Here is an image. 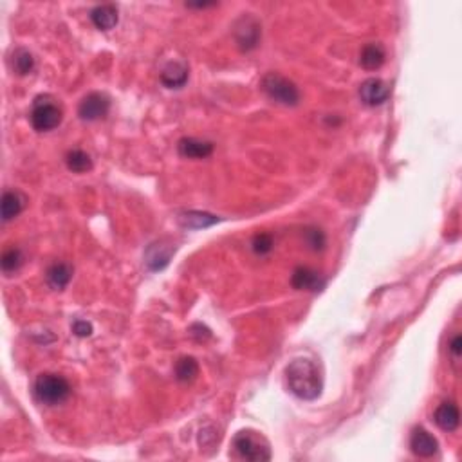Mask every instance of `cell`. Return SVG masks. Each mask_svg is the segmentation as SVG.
Listing matches in <instances>:
<instances>
[{"mask_svg":"<svg viewBox=\"0 0 462 462\" xmlns=\"http://www.w3.org/2000/svg\"><path fill=\"white\" fill-rule=\"evenodd\" d=\"M285 381L291 390V394L303 401H312L320 397L324 381H321V374L311 360L300 358L287 365L285 369Z\"/></svg>","mask_w":462,"mask_h":462,"instance_id":"1","label":"cell"},{"mask_svg":"<svg viewBox=\"0 0 462 462\" xmlns=\"http://www.w3.org/2000/svg\"><path fill=\"white\" fill-rule=\"evenodd\" d=\"M33 390H35L36 401L47 406H56L71 396V385L63 376H58V374H40L36 378Z\"/></svg>","mask_w":462,"mask_h":462,"instance_id":"2","label":"cell"},{"mask_svg":"<svg viewBox=\"0 0 462 462\" xmlns=\"http://www.w3.org/2000/svg\"><path fill=\"white\" fill-rule=\"evenodd\" d=\"M233 449L240 459L253 462L271 461V446L264 436L253 430L239 431L233 439Z\"/></svg>","mask_w":462,"mask_h":462,"instance_id":"3","label":"cell"},{"mask_svg":"<svg viewBox=\"0 0 462 462\" xmlns=\"http://www.w3.org/2000/svg\"><path fill=\"white\" fill-rule=\"evenodd\" d=\"M262 90L267 94V98L285 105V107H294L300 102V90H298L296 83H293L278 72H267L264 76Z\"/></svg>","mask_w":462,"mask_h":462,"instance_id":"4","label":"cell"},{"mask_svg":"<svg viewBox=\"0 0 462 462\" xmlns=\"http://www.w3.org/2000/svg\"><path fill=\"white\" fill-rule=\"evenodd\" d=\"M63 112L51 96H38L33 103L31 125L38 132H49L62 123Z\"/></svg>","mask_w":462,"mask_h":462,"instance_id":"5","label":"cell"},{"mask_svg":"<svg viewBox=\"0 0 462 462\" xmlns=\"http://www.w3.org/2000/svg\"><path fill=\"white\" fill-rule=\"evenodd\" d=\"M233 35H235L237 45H239L240 49L253 51L255 47L258 45V42H260V36H262V27H260V24H258L253 17L244 15V17L237 20Z\"/></svg>","mask_w":462,"mask_h":462,"instance_id":"6","label":"cell"},{"mask_svg":"<svg viewBox=\"0 0 462 462\" xmlns=\"http://www.w3.org/2000/svg\"><path fill=\"white\" fill-rule=\"evenodd\" d=\"M109 109H111V99L107 94L90 93L80 102L78 114L83 121H98L109 114Z\"/></svg>","mask_w":462,"mask_h":462,"instance_id":"7","label":"cell"},{"mask_svg":"<svg viewBox=\"0 0 462 462\" xmlns=\"http://www.w3.org/2000/svg\"><path fill=\"white\" fill-rule=\"evenodd\" d=\"M360 98L369 107H379L390 98V87L379 78H369L361 83Z\"/></svg>","mask_w":462,"mask_h":462,"instance_id":"8","label":"cell"},{"mask_svg":"<svg viewBox=\"0 0 462 462\" xmlns=\"http://www.w3.org/2000/svg\"><path fill=\"white\" fill-rule=\"evenodd\" d=\"M410 449L417 457L422 459H430L439 452V443L430 431H427L424 428H415L410 436Z\"/></svg>","mask_w":462,"mask_h":462,"instance_id":"9","label":"cell"},{"mask_svg":"<svg viewBox=\"0 0 462 462\" xmlns=\"http://www.w3.org/2000/svg\"><path fill=\"white\" fill-rule=\"evenodd\" d=\"M179 156L186 159H206L214 154V143L200 141L196 138H182L177 143Z\"/></svg>","mask_w":462,"mask_h":462,"instance_id":"10","label":"cell"},{"mask_svg":"<svg viewBox=\"0 0 462 462\" xmlns=\"http://www.w3.org/2000/svg\"><path fill=\"white\" fill-rule=\"evenodd\" d=\"M324 284L325 282L320 273L305 266L296 267L291 276V285L298 291H316V289L324 287Z\"/></svg>","mask_w":462,"mask_h":462,"instance_id":"11","label":"cell"},{"mask_svg":"<svg viewBox=\"0 0 462 462\" xmlns=\"http://www.w3.org/2000/svg\"><path fill=\"white\" fill-rule=\"evenodd\" d=\"M436 424L445 431H455L459 428V422H461V413H459L457 404L452 403V401H445L440 403L436 410Z\"/></svg>","mask_w":462,"mask_h":462,"instance_id":"12","label":"cell"},{"mask_svg":"<svg viewBox=\"0 0 462 462\" xmlns=\"http://www.w3.org/2000/svg\"><path fill=\"white\" fill-rule=\"evenodd\" d=\"M173 249L163 242H154L148 246L147 253H145V262L150 267L152 271H161L168 266L170 258H172Z\"/></svg>","mask_w":462,"mask_h":462,"instance_id":"13","label":"cell"},{"mask_svg":"<svg viewBox=\"0 0 462 462\" xmlns=\"http://www.w3.org/2000/svg\"><path fill=\"white\" fill-rule=\"evenodd\" d=\"M188 81V67L181 62H172L161 71V83L168 89H181Z\"/></svg>","mask_w":462,"mask_h":462,"instance_id":"14","label":"cell"},{"mask_svg":"<svg viewBox=\"0 0 462 462\" xmlns=\"http://www.w3.org/2000/svg\"><path fill=\"white\" fill-rule=\"evenodd\" d=\"M118 8L114 4H102L90 11V20L99 31H111L118 24Z\"/></svg>","mask_w":462,"mask_h":462,"instance_id":"15","label":"cell"},{"mask_svg":"<svg viewBox=\"0 0 462 462\" xmlns=\"http://www.w3.org/2000/svg\"><path fill=\"white\" fill-rule=\"evenodd\" d=\"M24 206H26V197L17 190H8L2 196V221L9 223L15 217L22 214Z\"/></svg>","mask_w":462,"mask_h":462,"instance_id":"16","label":"cell"},{"mask_svg":"<svg viewBox=\"0 0 462 462\" xmlns=\"http://www.w3.org/2000/svg\"><path fill=\"white\" fill-rule=\"evenodd\" d=\"M71 278H72V267L65 262L53 264V266L47 269V273H45V280H47V284H49L53 289H56V291L65 289L67 285H69V282H71Z\"/></svg>","mask_w":462,"mask_h":462,"instance_id":"17","label":"cell"},{"mask_svg":"<svg viewBox=\"0 0 462 462\" xmlns=\"http://www.w3.org/2000/svg\"><path fill=\"white\" fill-rule=\"evenodd\" d=\"M385 58H387V53L383 49V45L367 44L361 49L360 63L367 71H376V69H379L385 63Z\"/></svg>","mask_w":462,"mask_h":462,"instance_id":"18","label":"cell"},{"mask_svg":"<svg viewBox=\"0 0 462 462\" xmlns=\"http://www.w3.org/2000/svg\"><path fill=\"white\" fill-rule=\"evenodd\" d=\"M221 218L217 215L206 214V212H184L179 215V223L184 228H191V230H200V228H209L217 224Z\"/></svg>","mask_w":462,"mask_h":462,"instance_id":"19","label":"cell"},{"mask_svg":"<svg viewBox=\"0 0 462 462\" xmlns=\"http://www.w3.org/2000/svg\"><path fill=\"white\" fill-rule=\"evenodd\" d=\"M199 376V363L196 361V358H181V360L175 363V379L181 383H191L193 379Z\"/></svg>","mask_w":462,"mask_h":462,"instance_id":"20","label":"cell"},{"mask_svg":"<svg viewBox=\"0 0 462 462\" xmlns=\"http://www.w3.org/2000/svg\"><path fill=\"white\" fill-rule=\"evenodd\" d=\"M65 165L71 172L85 173L89 172V170H93V159H90V156L87 152L78 150V148H76V150H71L65 156Z\"/></svg>","mask_w":462,"mask_h":462,"instance_id":"21","label":"cell"},{"mask_svg":"<svg viewBox=\"0 0 462 462\" xmlns=\"http://www.w3.org/2000/svg\"><path fill=\"white\" fill-rule=\"evenodd\" d=\"M35 69V58L29 51L17 49L13 53V71L20 76H26Z\"/></svg>","mask_w":462,"mask_h":462,"instance_id":"22","label":"cell"},{"mask_svg":"<svg viewBox=\"0 0 462 462\" xmlns=\"http://www.w3.org/2000/svg\"><path fill=\"white\" fill-rule=\"evenodd\" d=\"M22 264H24V255L18 248L6 249L4 253H2V258H0V266H2V271L4 273L17 271Z\"/></svg>","mask_w":462,"mask_h":462,"instance_id":"23","label":"cell"},{"mask_svg":"<svg viewBox=\"0 0 462 462\" xmlns=\"http://www.w3.org/2000/svg\"><path fill=\"white\" fill-rule=\"evenodd\" d=\"M303 240L312 251H321L327 246V237L320 228H305L303 230Z\"/></svg>","mask_w":462,"mask_h":462,"instance_id":"24","label":"cell"},{"mask_svg":"<svg viewBox=\"0 0 462 462\" xmlns=\"http://www.w3.org/2000/svg\"><path fill=\"white\" fill-rule=\"evenodd\" d=\"M273 246H275V242H273V235L271 233H257V235L253 237V242H251V248H253V251L257 255H267L271 253Z\"/></svg>","mask_w":462,"mask_h":462,"instance_id":"25","label":"cell"},{"mask_svg":"<svg viewBox=\"0 0 462 462\" xmlns=\"http://www.w3.org/2000/svg\"><path fill=\"white\" fill-rule=\"evenodd\" d=\"M72 333H74L78 338H87V336L93 334V325L85 320H76L74 324H72Z\"/></svg>","mask_w":462,"mask_h":462,"instance_id":"26","label":"cell"},{"mask_svg":"<svg viewBox=\"0 0 462 462\" xmlns=\"http://www.w3.org/2000/svg\"><path fill=\"white\" fill-rule=\"evenodd\" d=\"M449 352H452L455 358H459V356L462 354V336L461 334L454 336V340H452V343H449Z\"/></svg>","mask_w":462,"mask_h":462,"instance_id":"27","label":"cell"}]
</instances>
